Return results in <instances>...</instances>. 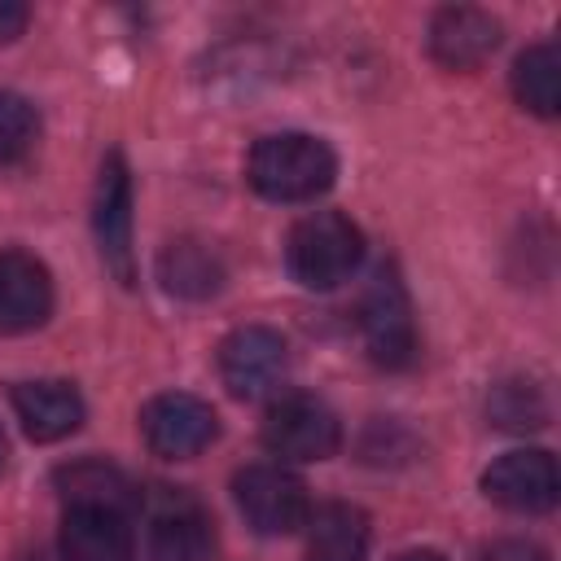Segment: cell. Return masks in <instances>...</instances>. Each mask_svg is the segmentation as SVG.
<instances>
[{
    "instance_id": "20",
    "label": "cell",
    "mask_w": 561,
    "mask_h": 561,
    "mask_svg": "<svg viewBox=\"0 0 561 561\" xmlns=\"http://www.w3.org/2000/svg\"><path fill=\"white\" fill-rule=\"evenodd\" d=\"M39 136V114L26 96L18 92H0V167L26 158V149Z\"/></svg>"
},
{
    "instance_id": "17",
    "label": "cell",
    "mask_w": 561,
    "mask_h": 561,
    "mask_svg": "<svg viewBox=\"0 0 561 561\" xmlns=\"http://www.w3.org/2000/svg\"><path fill=\"white\" fill-rule=\"evenodd\" d=\"M53 482H57L66 504H110V508H127L131 513V500H136V486L127 482V473L105 465V460L61 465L53 473Z\"/></svg>"
},
{
    "instance_id": "7",
    "label": "cell",
    "mask_w": 561,
    "mask_h": 561,
    "mask_svg": "<svg viewBox=\"0 0 561 561\" xmlns=\"http://www.w3.org/2000/svg\"><path fill=\"white\" fill-rule=\"evenodd\" d=\"M289 373V346L267 324H241L219 342V377L237 399H263L280 390Z\"/></svg>"
},
{
    "instance_id": "8",
    "label": "cell",
    "mask_w": 561,
    "mask_h": 561,
    "mask_svg": "<svg viewBox=\"0 0 561 561\" xmlns=\"http://www.w3.org/2000/svg\"><path fill=\"white\" fill-rule=\"evenodd\" d=\"M92 232H96V250H101V263L110 267V276L118 285H131L136 280V250H131V171H127L123 153H110L101 162L96 193H92Z\"/></svg>"
},
{
    "instance_id": "21",
    "label": "cell",
    "mask_w": 561,
    "mask_h": 561,
    "mask_svg": "<svg viewBox=\"0 0 561 561\" xmlns=\"http://www.w3.org/2000/svg\"><path fill=\"white\" fill-rule=\"evenodd\" d=\"M478 561H552V557L535 539H495L478 552Z\"/></svg>"
},
{
    "instance_id": "19",
    "label": "cell",
    "mask_w": 561,
    "mask_h": 561,
    "mask_svg": "<svg viewBox=\"0 0 561 561\" xmlns=\"http://www.w3.org/2000/svg\"><path fill=\"white\" fill-rule=\"evenodd\" d=\"M486 416L500 430H517V434L543 430L548 425V394L530 377H504L486 394Z\"/></svg>"
},
{
    "instance_id": "9",
    "label": "cell",
    "mask_w": 561,
    "mask_h": 561,
    "mask_svg": "<svg viewBox=\"0 0 561 561\" xmlns=\"http://www.w3.org/2000/svg\"><path fill=\"white\" fill-rule=\"evenodd\" d=\"M482 491L491 504L508 508V513H548L561 495V478H557V460L539 447H517L504 451L500 460H491V469L482 473Z\"/></svg>"
},
{
    "instance_id": "6",
    "label": "cell",
    "mask_w": 561,
    "mask_h": 561,
    "mask_svg": "<svg viewBox=\"0 0 561 561\" xmlns=\"http://www.w3.org/2000/svg\"><path fill=\"white\" fill-rule=\"evenodd\" d=\"M140 434H145L153 456L193 460L197 451H206L219 438V416H215V408L206 399L184 394V390H167V394H153L145 403Z\"/></svg>"
},
{
    "instance_id": "4",
    "label": "cell",
    "mask_w": 561,
    "mask_h": 561,
    "mask_svg": "<svg viewBox=\"0 0 561 561\" xmlns=\"http://www.w3.org/2000/svg\"><path fill=\"white\" fill-rule=\"evenodd\" d=\"M359 333L368 346V359L377 368H408L416 359V320H412V298L399 280L394 267H377L364 302H359Z\"/></svg>"
},
{
    "instance_id": "12",
    "label": "cell",
    "mask_w": 561,
    "mask_h": 561,
    "mask_svg": "<svg viewBox=\"0 0 561 561\" xmlns=\"http://www.w3.org/2000/svg\"><path fill=\"white\" fill-rule=\"evenodd\" d=\"M53 316V276L26 250H0V333H31Z\"/></svg>"
},
{
    "instance_id": "14",
    "label": "cell",
    "mask_w": 561,
    "mask_h": 561,
    "mask_svg": "<svg viewBox=\"0 0 561 561\" xmlns=\"http://www.w3.org/2000/svg\"><path fill=\"white\" fill-rule=\"evenodd\" d=\"M9 399L35 443H57L83 425V394L70 381H18Z\"/></svg>"
},
{
    "instance_id": "5",
    "label": "cell",
    "mask_w": 561,
    "mask_h": 561,
    "mask_svg": "<svg viewBox=\"0 0 561 561\" xmlns=\"http://www.w3.org/2000/svg\"><path fill=\"white\" fill-rule=\"evenodd\" d=\"M232 495L241 517L259 530V535H294L302 530L311 500H307V482L298 473H289L285 465H245L232 478Z\"/></svg>"
},
{
    "instance_id": "18",
    "label": "cell",
    "mask_w": 561,
    "mask_h": 561,
    "mask_svg": "<svg viewBox=\"0 0 561 561\" xmlns=\"http://www.w3.org/2000/svg\"><path fill=\"white\" fill-rule=\"evenodd\" d=\"M513 96L539 118H552L561 110V57L552 44H530L513 61Z\"/></svg>"
},
{
    "instance_id": "2",
    "label": "cell",
    "mask_w": 561,
    "mask_h": 561,
    "mask_svg": "<svg viewBox=\"0 0 561 561\" xmlns=\"http://www.w3.org/2000/svg\"><path fill=\"white\" fill-rule=\"evenodd\" d=\"M285 263L302 289H337L364 263V232L337 210H311L289 228Z\"/></svg>"
},
{
    "instance_id": "24",
    "label": "cell",
    "mask_w": 561,
    "mask_h": 561,
    "mask_svg": "<svg viewBox=\"0 0 561 561\" xmlns=\"http://www.w3.org/2000/svg\"><path fill=\"white\" fill-rule=\"evenodd\" d=\"M0 465H4V430H0Z\"/></svg>"
},
{
    "instance_id": "11",
    "label": "cell",
    "mask_w": 561,
    "mask_h": 561,
    "mask_svg": "<svg viewBox=\"0 0 561 561\" xmlns=\"http://www.w3.org/2000/svg\"><path fill=\"white\" fill-rule=\"evenodd\" d=\"M61 557L66 561H136L131 513L110 504H66Z\"/></svg>"
},
{
    "instance_id": "23",
    "label": "cell",
    "mask_w": 561,
    "mask_h": 561,
    "mask_svg": "<svg viewBox=\"0 0 561 561\" xmlns=\"http://www.w3.org/2000/svg\"><path fill=\"white\" fill-rule=\"evenodd\" d=\"M390 561H447V557L443 552H430V548H412V552H399Z\"/></svg>"
},
{
    "instance_id": "10",
    "label": "cell",
    "mask_w": 561,
    "mask_h": 561,
    "mask_svg": "<svg viewBox=\"0 0 561 561\" xmlns=\"http://www.w3.org/2000/svg\"><path fill=\"white\" fill-rule=\"evenodd\" d=\"M215 557V522L210 513L184 495L167 491L149 508V561H210Z\"/></svg>"
},
{
    "instance_id": "15",
    "label": "cell",
    "mask_w": 561,
    "mask_h": 561,
    "mask_svg": "<svg viewBox=\"0 0 561 561\" xmlns=\"http://www.w3.org/2000/svg\"><path fill=\"white\" fill-rule=\"evenodd\" d=\"M307 561H364L368 557V513L346 500H329L307 513Z\"/></svg>"
},
{
    "instance_id": "22",
    "label": "cell",
    "mask_w": 561,
    "mask_h": 561,
    "mask_svg": "<svg viewBox=\"0 0 561 561\" xmlns=\"http://www.w3.org/2000/svg\"><path fill=\"white\" fill-rule=\"evenodd\" d=\"M31 22V9L18 0H0V44H13Z\"/></svg>"
},
{
    "instance_id": "16",
    "label": "cell",
    "mask_w": 561,
    "mask_h": 561,
    "mask_svg": "<svg viewBox=\"0 0 561 561\" xmlns=\"http://www.w3.org/2000/svg\"><path fill=\"white\" fill-rule=\"evenodd\" d=\"M158 280L167 294H175L184 302H202L224 289V259L197 237H175L158 254Z\"/></svg>"
},
{
    "instance_id": "1",
    "label": "cell",
    "mask_w": 561,
    "mask_h": 561,
    "mask_svg": "<svg viewBox=\"0 0 561 561\" xmlns=\"http://www.w3.org/2000/svg\"><path fill=\"white\" fill-rule=\"evenodd\" d=\"M337 158L320 136L307 131H276L263 136L245 158V180L267 202H316L333 188Z\"/></svg>"
},
{
    "instance_id": "13",
    "label": "cell",
    "mask_w": 561,
    "mask_h": 561,
    "mask_svg": "<svg viewBox=\"0 0 561 561\" xmlns=\"http://www.w3.org/2000/svg\"><path fill=\"white\" fill-rule=\"evenodd\" d=\"M500 39H504L500 22L473 4L438 9L430 22V57L443 70H478L500 48Z\"/></svg>"
},
{
    "instance_id": "3",
    "label": "cell",
    "mask_w": 561,
    "mask_h": 561,
    "mask_svg": "<svg viewBox=\"0 0 561 561\" xmlns=\"http://www.w3.org/2000/svg\"><path fill=\"white\" fill-rule=\"evenodd\" d=\"M263 447L280 460H298V465L329 460L342 447V421L324 399L294 390V394H280V399L267 403Z\"/></svg>"
}]
</instances>
